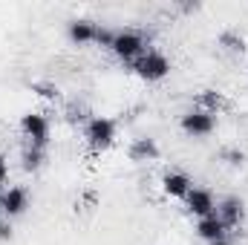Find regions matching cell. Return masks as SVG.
<instances>
[{
  "mask_svg": "<svg viewBox=\"0 0 248 245\" xmlns=\"http://www.w3.org/2000/svg\"><path fill=\"white\" fill-rule=\"evenodd\" d=\"M17 159H20V170H23V173H38V170H44V165H46V150H44V147L23 144Z\"/></svg>",
  "mask_w": 248,
  "mask_h": 245,
  "instance_id": "15",
  "label": "cell"
},
{
  "mask_svg": "<svg viewBox=\"0 0 248 245\" xmlns=\"http://www.w3.org/2000/svg\"><path fill=\"white\" fill-rule=\"evenodd\" d=\"M101 26H104V20H95L90 15H75L66 20V41L72 46H98Z\"/></svg>",
  "mask_w": 248,
  "mask_h": 245,
  "instance_id": "5",
  "label": "cell"
},
{
  "mask_svg": "<svg viewBox=\"0 0 248 245\" xmlns=\"http://www.w3.org/2000/svg\"><path fill=\"white\" fill-rule=\"evenodd\" d=\"M179 130L185 133L187 138H208L217 130V116L193 104V107H187L185 113L179 116Z\"/></svg>",
  "mask_w": 248,
  "mask_h": 245,
  "instance_id": "7",
  "label": "cell"
},
{
  "mask_svg": "<svg viewBox=\"0 0 248 245\" xmlns=\"http://www.w3.org/2000/svg\"><path fill=\"white\" fill-rule=\"evenodd\" d=\"M159 187H162V193L168 199H179L182 202L187 193H190V187H193V179H190V173H185L182 168H168L159 176Z\"/></svg>",
  "mask_w": 248,
  "mask_h": 245,
  "instance_id": "10",
  "label": "cell"
},
{
  "mask_svg": "<svg viewBox=\"0 0 248 245\" xmlns=\"http://www.w3.org/2000/svg\"><path fill=\"white\" fill-rule=\"evenodd\" d=\"M32 92H38L44 101H61V90H58V84H52V81H32Z\"/></svg>",
  "mask_w": 248,
  "mask_h": 245,
  "instance_id": "17",
  "label": "cell"
},
{
  "mask_svg": "<svg viewBox=\"0 0 248 245\" xmlns=\"http://www.w3.org/2000/svg\"><path fill=\"white\" fill-rule=\"evenodd\" d=\"M217 46L228 55H246L248 52V41L240 29H222L219 38H217Z\"/></svg>",
  "mask_w": 248,
  "mask_h": 245,
  "instance_id": "14",
  "label": "cell"
},
{
  "mask_svg": "<svg viewBox=\"0 0 248 245\" xmlns=\"http://www.w3.org/2000/svg\"><path fill=\"white\" fill-rule=\"evenodd\" d=\"M170 69H173L170 58H168L162 49H156V46H150L144 55H139L136 61L130 63V72H133L139 81H144V84H159V81H165V78L170 75Z\"/></svg>",
  "mask_w": 248,
  "mask_h": 245,
  "instance_id": "3",
  "label": "cell"
},
{
  "mask_svg": "<svg viewBox=\"0 0 248 245\" xmlns=\"http://www.w3.org/2000/svg\"><path fill=\"white\" fill-rule=\"evenodd\" d=\"M15 240V225L9 219H0V243H12Z\"/></svg>",
  "mask_w": 248,
  "mask_h": 245,
  "instance_id": "19",
  "label": "cell"
},
{
  "mask_svg": "<svg viewBox=\"0 0 248 245\" xmlns=\"http://www.w3.org/2000/svg\"><path fill=\"white\" fill-rule=\"evenodd\" d=\"M182 205H185L187 216H193V219H205V216L217 214V196L211 187H202V184L190 187V193L182 199Z\"/></svg>",
  "mask_w": 248,
  "mask_h": 245,
  "instance_id": "9",
  "label": "cell"
},
{
  "mask_svg": "<svg viewBox=\"0 0 248 245\" xmlns=\"http://www.w3.org/2000/svg\"><path fill=\"white\" fill-rule=\"evenodd\" d=\"M81 136H84V144L93 153H107L119 141V122L113 116H98L95 113L90 122L81 127Z\"/></svg>",
  "mask_w": 248,
  "mask_h": 245,
  "instance_id": "2",
  "label": "cell"
},
{
  "mask_svg": "<svg viewBox=\"0 0 248 245\" xmlns=\"http://www.w3.org/2000/svg\"><path fill=\"white\" fill-rule=\"evenodd\" d=\"M219 159H222L225 165H231V168H243V165H246V153H243L240 147H225V150H219Z\"/></svg>",
  "mask_w": 248,
  "mask_h": 245,
  "instance_id": "18",
  "label": "cell"
},
{
  "mask_svg": "<svg viewBox=\"0 0 248 245\" xmlns=\"http://www.w3.org/2000/svg\"><path fill=\"white\" fill-rule=\"evenodd\" d=\"M193 234H196V240L202 245H211V243H217V240H222V237H228V234H234V231H228L225 222H222L217 214H211V216H205V219H196Z\"/></svg>",
  "mask_w": 248,
  "mask_h": 245,
  "instance_id": "12",
  "label": "cell"
},
{
  "mask_svg": "<svg viewBox=\"0 0 248 245\" xmlns=\"http://www.w3.org/2000/svg\"><path fill=\"white\" fill-rule=\"evenodd\" d=\"M29 205H32V193L26 184H6L0 190V219L15 222L29 211Z\"/></svg>",
  "mask_w": 248,
  "mask_h": 245,
  "instance_id": "6",
  "label": "cell"
},
{
  "mask_svg": "<svg viewBox=\"0 0 248 245\" xmlns=\"http://www.w3.org/2000/svg\"><path fill=\"white\" fill-rule=\"evenodd\" d=\"M193 104L202 107V110H208V113H214V116H219L228 107V95L222 90H217V87H205V90H199V95H196Z\"/></svg>",
  "mask_w": 248,
  "mask_h": 245,
  "instance_id": "13",
  "label": "cell"
},
{
  "mask_svg": "<svg viewBox=\"0 0 248 245\" xmlns=\"http://www.w3.org/2000/svg\"><path fill=\"white\" fill-rule=\"evenodd\" d=\"M17 130H20L23 144L49 150V141H52V122H49L46 113H41V110H26V113L20 116V122H17Z\"/></svg>",
  "mask_w": 248,
  "mask_h": 245,
  "instance_id": "4",
  "label": "cell"
},
{
  "mask_svg": "<svg viewBox=\"0 0 248 245\" xmlns=\"http://www.w3.org/2000/svg\"><path fill=\"white\" fill-rule=\"evenodd\" d=\"M211 245H237V234H228V237H222V240H217Z\"/></svg>",
  "mask_w": 248,
  "mask_h": 245,
  "instance_id": "21",
  "label": "cell"
},
{
  "mask_svg": "<svg viewBox=\"0 0 248 245\" xmlns=\"http://www.w3.org/2000/svg\"><path fill=\"white\" fill-rule=\"evenodd\" d=\"M159 156H162V147L153 136H136L127 144V159L133 165H150V162H159Z\"/></svg>",
  "mask_w": 248,
  "mask_h": 245,
  "instance_id": "11",
  "label": "cell"
},
{
  "mask_svg": "<svg viewBox=\"0 0 248 245\" xmlns=\"http://www.w3.org/2000/svg\"><path fill=\"white\" fill-rule=\"evenodd\" d=\"M9 182V159H6V153H0V190L6 187Z\"/></svg>",
  "mask_w": 248,
  "mask_h": 245,
  "instance_id": "20",
  "label": "cell"
},
{
  "mask_svg": "<svg viewBox=\"0 0 248 245\" xmlns=\"http://www.w3.org/2000/svg\"><path fill=\"white\" fill-rule=\"evenodd\" d=\"M147 49H150V38H147L144 29H136V26H116L107 52H110L116 61H122V63L130 66L139 55H144Z\"/></svg>",
  "mask_w": 248,
  "mask_h": 245,
  "instance_id": "1",
  "label": "cell"
},
{
  "mask_svg": "<svg viewBox=\"0 0 248 245\" xmlns=\"http://www.w3.org/2000/svg\"><path fill=\"white\" fill-rule=\"evenodd\" d=\"M217 216L225 222L228 231H240L246 225V216H248V208H246V199L237 196V193H225L217 199Z\"/></svg>",
  "mask_w": 248,
  "mask_h": 245,
  "instance_id": "8",
  "label": "cell"
},
{
  "mask_svg": "<svg viewBox=\"0 0 248 245\" xmlns=\"http://www.w3.org/2000/svg\"><path fill=\"white\" fill-rule=\"evenodd\" d=\"M93 116H95V113L90 110V104H87L84 98H69V101L63 104V119L72 124V127H84Z\"/></svg>",
  "mask_w": 248,
  "mask_h": 245,
  "instance_id": "16",
  "label": "cell"
}]
</instances>
